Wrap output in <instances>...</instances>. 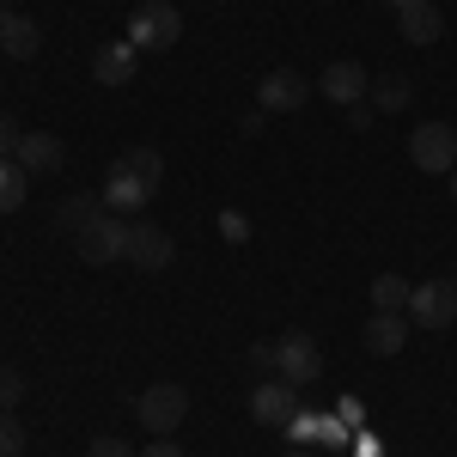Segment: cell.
<instances>
[{
	"label": "cell",
	"mask_w": 457,
	"mask_h": 457,
	"mask_svg": "<svg viewBox=\"0 0 457 457\" xmlns=\"http://www.w3.org/2000/svg\"><path fill=\"white\" fill-rule=\"evenodd\" d=\"M409 323L415 329H452L457 323V281H421L409 293Z\"/></svg>",
	"instance_id": "277c9868"
},
{
	"label": "cell",
	"mask_w": 457,
	"mask_h": 457,
	"mask_svg": "<svg viewBox=\"0 0 457 457\" xmlns=\"http://www.w3.org/2000/svg\"><path fill=\"white\" fill-rule=\"evenodd\" d=\"M385 6H390V12H403V6H415V0H385Z\"/></svg>",
	"instance_id": "f1b7e54d"
},
{
	"label": "cell",
	"mask_w": 457,
	"mask_h": 457,
	"mask_svg": "<svg viewBox=\"0 0 457 457\" xmlns=\"http://www.w3.org/2000/svg\"><path fill=\"white\" fill-rule=\"evenodd\" d=\"M171 232L165 226H153V220H129V250H122V262H135V269H171Z\"/></svg>",
	"instance_id": "8992f818"
},
{
	"label": "cell",
	"mask_w": 457,
	"mask_h": 457,
	"mask_svg": "<svg viewBox=\"0 0 457 457\" xmlns=\"http://www.w3.org/2000/svg\"><path fill=\"white\" fill-rule=\"evenodd\" d=\"M177 37H183V12L171 0H141L135 6V19H129V43L135 49H171Z\"/></svg>",
	"instance_id": "7a4b0ae2"
},
{
	"label": "cell",
	"mask_w": 457,
	"mask_h": 457,
	"mask_svg": "<svg viewBox=\"0 0 457 457\" xmlns=\"http://www.w3.org/2000/svg\"><path fill=\"white\" fill-rule=\"evenodd\" d=\"M0 457H25V427L12 409H0Z\"/></svg>",
	"instance_id": "7402d4cb"
},
{
	"label": "cell",
	"mask_w": 457,
	"mask_h": 457,
	"mask_svg": "<svg viewBox=\"0 0 457 457\" xmlns=\"http://www.w3.org/2000/svg\"><path fill=\"white\" fill-rule=\"evenodd\" d=\"M86 457H135V452H129L116 433H104V439H92V445H86Z\"/></svg>",
	"instance_id": "d4e9b609"
},
{
	"label": "cell",
	"mask_w": 457,
	"mask_h": 457,
	"mask_svg": "<svg viewBox=\"0 0 457 457\" xmlns=\"http://www.w3.org/2000/svg\"><path fill=\"white\" fill-rule=\"evenodd\" d=\"M25 202V165L19 159H0V213H12Z\"/></svg>",
	"instance_id": "44dd1931"
},
{
	"label": "cell",
	"mask_w": 457,
	"mask_h": 457,
	"mask_svg": "<svg viewBox=\"0 0 457 457\" xmlns=\"http://www.w3.org/2000/svg\"><path fill=\"white\" fill-rule=\"evenodd\" d=\"M287 457H305V452H287Z\"/></svg>",
	"instance_id": "4dcf8cb0"
},
{
	"label": "cell",
	"mask_w": 457,
	"mask_h": 457,
	"mask_svg": "<svg viewBox=\"0 0 457 457\" xmlns=\"http://www.w3.org/2000/svg\"><path fill=\"white\" fill-rule=\"evenodd\" d=\"M396 25H403V37H409V43H439V37H445V12H439V0H415V6H403V12H396Z\"/></svg>",
	"instance_id": "9a60e30c"
},
{
	"label": "cell",
	"mask_w": 457,
	"mask_h": 457,
	"mask_svg": "<svg viewBox=\"0 0 457 457\" xmlns=\"http://www.w3.org/2000/svg\"><path fill=\"white\" fill-rule=\"evenodd\" d=\"M135 415H141V427H153V439H171V427H183V415H189V390L159 378V385L141 390Z\"/></svg>",
	"instance_id": "6da1fadb"
},
{
	"label": "cell",
	"mask_w": 457,
	"mask_h": 457,
	"mask_svg": "<svg viewBox=\"0 0 457 457\" xmlns=\"http://www.w3.org/2000/svg\"><path fill=\"white\" fill-rule=\"evenodd\" d=\"M122 165H129L135 177H146L153 189L165 183V153H153V146H129V153H122Z\"/></svg>",
	"instance_id": "ffe728a7"
},
{
	"label": "cell",
	"mask_w": 457,
	"mask_h": 457,
	"mask_svg": "<svg viewBox=\"0 0 457 457\" xmlns=\"http://www.w3.org/2000/svg\"><path fill=\"white\" fill-rule=\"evenodd\" d=\"M250 415H256V427H281L299 415V385H287V378H275V385H256V396H250Z\"/></svg>",
	"instance_id": "30bf717a"
},
{
	"label": "cell",
	"mask_w": 457,
	"mask_h": 457,
	"mask_svg": "<svg viewBox=\"0 0 457 457\" xmlns=\"http://www.w3.org/2000/svg\"><path fill=\"white\" fill-rule=\"evenodd\" d=\"M153 195H159V189H153L146 177H135L129 165H122V159L110 165V177H104V208H116V213H141Z\"/></svg>",
	"instance_id": "8fae6325"
},
{
	"label": "cell",
	"mask_w": 457,
	"mask_h": 457,
	"mask_svg": "<svg viewBox=\"0 0 457 457\" xmlns=\"http://www.w3.org/2000/svg\"><path fill=\"white\" fill-rule=\"evenodd\" d=\"M360 342H366V353L390 360V353L409 342V312H372L366 323H360Z\"/></svg>",
	"instance_id": "7c38bea8"
},
{
	"label": "cell",
	"mask_w": 457,
	"mask_h": 457,
	"mask_svg": "<svg viewBox=\"0 0 457 457\" xmlns=\"http://www.w3.org/2000/svg\"><path fill=\"white\" fill-rule=\"evenodd\" d=\"M275 372H281L287 385H312L317 372H323V353L305 329H287L281 342H275Z\"/></svg>",
	"instance_id": "5b68a950"
},
{
	"label": "cell",
	"mask_w": 457,
	"mask_h": 457,
	"mask_svg": "<svg viewBox=\"0 0 457 457\" xmlns=\"http://www.w3.org/2000/svg\"><path fill=\"white\" fill-rule=\"evenodd\" d=\"M409 98H415V86H409L403 73H390V79H372V110L396 116V110H409Z\"/></svg>",
	"instance_id": "ac0fdd59"
},
{
	"label": "cell",
	"mask_w": 457,
	"mask_h": 457,
	"mask_svg": "<svg viewBox=\"0 0 457 457\" xmlns=\"http://www.w3.org/2000/svg\"><path fill=\"white\" fill-rule=\"evenodd\" d=\"M317 92H323L329 104L353 110V104H366V92H372V79H366V68H360V62H329V68L317 73Z\"/></svg>",
	"instance_id": "ba28073f"
},
{
	"label": "cell",
	"mask_w": 457,
	"mask_h": 457,
	"mask_svg": "<svg viewBox=\"0 0 457 457\" xmlns=\"http://www.w3.org/2000/svg\"><path fill=\"white\" fill-rule=\"evenodd\" d=\"M12 159L25 165V177H49V171H62V141L55 135H19Z\"/></svg>",
	"instance_id": "2e32d148"
},
{
	"label": "cell",
	"mask_w": 457,
	"mask_h": 457,
	"mask_svg": "<svg viewBox=\"0 0 457 457\" xmlns=\"http://www.w3.org/2000/svg\"><path fill=\"white\" fill-rule=\"evenodd\" d=\"M0 49H6L12 62H31L37 49H43V31H37L31 12H0Z\"/></svg>",
	"instance_id": "5bb4252c"
},
{
	"label": "cell",
	"mask_w": 457,
	"mask_h": 457,
	"mask_svg": "<svg viewBox=\"0 0 457 457\" xmlns=\"http://www.w3.org/2000/svg\"><path fill=\"white\" fill-rule=\"evenodd\" d=\"M220 238H226V245H245V238H250V220L238 208H226V213H220Z\"/></svg>",
	"instance_id": "603a6c76"
},
{
	"label": "cell",
	"mask_w": 457,
	"mask_h": 457,
	"mask_svg": "<svg viewBox=\"0 0 457 457\" xmlns=\"http://www.w3.org/2000/svg\"><path fill=\"white\" fill-rule=\"evenodd\" d=\"M92 220H104V195H68L62 208H55V232H68V238H79Z\"/></svg>",
	"instance_id": "e0dca14e"
},
{
	"label": "cell",
	"mask_w": 457,
	"mask_h": 457,
	"mask_svg": "<svg viewBox=\"0 0 457 457\" xmlns=\"http://www.w3.org/2000/svg\"><path fill=\"white\" fill-rule=\"evenodd\" d=\"M452 202H457V171H452Z\"/></svg>",
	"instance_id": "f546056e"
},
{
	"label": "cell",
	"mask_w": 457,
	"mask_h": 457,
	"mask_svg": "<svg viewBox=\"0 0 457 457\" xmlns=\"http://www.w3.org/2000/svg\"><path fill=\"white\" fill-rule=\"evenodd\" d=\"M141 457H183V445H177V439H153Z\"/></svg>",
	"instance_id": "83f0119b"
},
{
	"label": "cell",
	"mask_w": 457,
	"mask_h": 457,
	"mask_svg": "<svg viewBox=\"0 0 457 457\" xmlns=\"http://www.w3.org/2000/svg\"><path fill=\"white\" fill-rule=\"evenodd\" d=\"M409 293L415 287L403 281V275H378L372 281V312H409Z\"/></svg>",
	"instance_id": "d6986e66"
},
{
	"label": "cell",
	"mask_w": 457,
	"mask_h": 457,
	"mask_svg": "<svg viewBox=\"0 0 457 457\" xmlns=\"http://www.w3.org/2000/svg\"><path fill=\"white\" fill-rule=\"evenodd\" d=\"M135 68H141V49H135L129 37H110L104 49L92 55V73H98V86H129V79H135Z\"/></svg>",
	"instance_id": "4fadbf2b"
},
{
	"label": "cell",
	"mask_w": 457,
	"mask_h": 457,
	"mask_svg": "<svg viewBox=\"0 0 457 457\" xmlns=\"http://www.w3.org/2000/svg\"><path fill=\"white\" fill-rule=\"evenodd\" d=\"M305 98H312V79H305V73H293V68L262 73V86H256V104H262V110H275V116L299 110Z\"/></svg>",
	"instance_id": "9c48e42d"
},
{
	"label": "cell",
	"mask_w": 457,
	"mask_h": 457,
	"mask_svg": "<svg viewBox=\"0 0 457 457\" xmlns=\"http://www.w3.org/2000/svg\"><path fill=\"white\" fill-rule=\"evenodd\" d=\"M73 245H79V256H86V262H122V250H129V220L104 213V220H92Z\"/></svg>",
	"instance_id": "52a82bcc"
},
{
	"label": "cell",
	"mask_w": 457,
	"mask_h": 457,
	"mask_svg": "<svg viewBox=\"0 0 457 457\" xmlns=\"http://www.w3.org/2000/svg\"><path fill=\"white\" fill-rule=\"evenodd\" d=\"M19 396H25V378L12 366H0V409H19Z\"/></svg>",
	"instance_id": "cb8c5ba5"
},
{
	"label": "cell",
	"mask_w": 457,
	"mask_h": 457,
	"mask_svg": "<svg viewBox=\"0 0 457 457\" xmlns=\"http://www.w3.org/2000/svg\"><path fill=\"white\" fill-rule=\"evenodd\" d=\"M409 159L433 177L457 171V129L452 122H421V129H409Z\"/></svg>",
	"instance_id": "3957f363"
},
{
	"label": "cell",
	"mask_w": 457,
	"mask_h": 457,
	"mask_svg": "<svg viewBox=\"0 0 457 457\" xmlns=\"http://www.w3.org/2000/svg\"><path fill=\"white\" fill-rule=\"evenodd\" d=\"M372 116H378V110H366V104H353V110H348V129H353V135H366V129H372Z\"/></svg>",
	"instance_id": "4316f807"
},
{
	"label": "cell",
	"mask_w": 457,
	"mask_h": 457,
	"mask_svg": "<svg viewBox=\"0 0 457 457\" xmlns=\"http://www.w3.org/2000/svg\"><path fill=\"white\" fill-rule=\"evenodd\" d=\"M12 153H19V122L0 116V159H12Z\"/></svg>",
	"instance_id": "484cf974"
}]
</instances>
